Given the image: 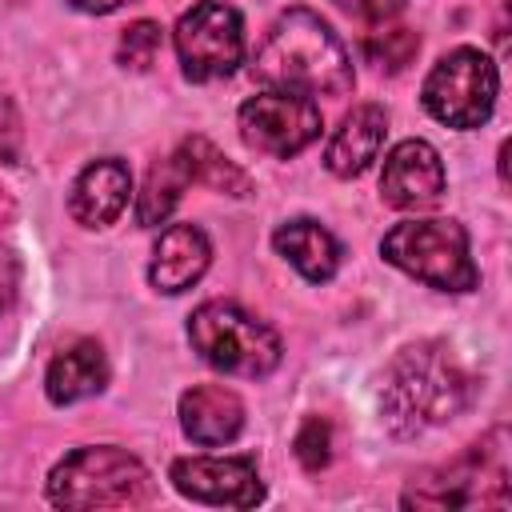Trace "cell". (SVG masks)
I'll return each mask as SVG.
<instances>
[{"label": "cell", "instance_id": "5", "mask_svg": "<svg viewBox=\"0 0 512 512\" xmlns=\"http://www.w3.org/2000/svg\"><path fill=\"white\" fill-rule=\"evenodd\" d=\"M192 348L228 376H268L280 364V336L228 300H208L188 320Z\"/></svg>", "mask_w": 512, "mask_h": 512}, {"label": "cell", "instance_id": "13", "mask_svg": "<svg viewBox=\"0 0 512 512\" xmlns=\"http://www.w3.org/2000/svg\"><path fill=\"white\" fill-rule=\"evenodd\" d=\"M212 260V248H208V236L196 228V224H168L152 248V264H148V280L152 288L176 296L184 288H192L204 268Z\"/></svg>", "mask_w": 512, "mask_h": 512}, {"label": "cell", "instance_id": "6", "mask_svg": "<svg viewBox=\"0 0 512 512\" xmlns=\"http://www.w3.org/2000/svg\"><path fill=\"white\" fill-rule=\"evenodd\" d=\"M504 428H496L484 444L468 448L444 468L424 472L408 484L404 508H472V504H508V448Z\"/></svg>", "mask_w": 512, "mask_h": 512}, {"label": "cell", "instance_id": "23", "mask_svg": "<svg viewBox=\"0 0 512 512\" xmlns=\"http://www.w3.org/2000/svg\"><path fill=\"white\" fill-rule=\"evenodd\" d=\"M348 16H356V20H388V16H396L408 0H336Z\"/></svg>", "mask_w": 512, "mask_h": 512}, {"label": "cell", "instance_id": "18", "mask_svg": "<svg viewBox=\"0 0 512 512\" xmlns=\"http://www.w3.org/2000/svg\"><path fill=\"white\" fill-rule=\"evenodd\" d=\"M188 184H192V176H188V164H184L180 152H172L168 160H160V164L148 172V180H144V192H140V204H136V224H140V228L164 224Z\"/></svg>", "mask_w": 512, "mask_h": 512}, {"label": "cell", "instance_id": "17", "mask_svg": "<svg viewBox=\"0 0 512 512\" xmlns=\"http://www.w3.org/2000/svg\"><path fill=\"white\" fill-rule=\"evenodd\" d=\"M104 380H108V364H104L100 344L96 340H76L72 348L52 356L44 388H48L52 404H76L84 396H96L104 388Z\"/></svg>", "mask_w": 512, "mask_h": 512}, {"label": "cell", "instance_id": "24", "mask_svg": "<svg viewBox=\"0 0 512 512\" xmlns=\"http://www.w3.org/2000/svg\"><path fill=\"white\" fill-rule=\"evenodd\" d=\"M20 144V116L8 96H0V160H12Z\"/></svg>", "mask_w": 512, "mask_h": 512}, {"label": "cell", "instance_id": "19", "mask_svg": "<svg viewBox=\"0 0 512 512\" xmlns=\"http://www.w3.org/2000/svg\"><path fill=\"white\" fill-rule=\"evenodd\" d=\"M180 156H184V164H188L192 184H204V188L228 192V196H248V188H252L248 176H244L216 144H208L204 136L184 140V144H180Z\"/></svg>", "mask_w": 512, "mask_h": 512}, {"label": "cell", "instance_id": "9", "mask_svg": "<svg viewBox=\"0 0 512 512\" xmlns=\"http://www.w3.org/2000/svg\"><path fill=\"white\" fill-rule=\"evenodd\" d=\"M240 136L248 148L288 160L320 136V108L300 92H260L240 104Z\"/></svg>", "mask_w": 512, "mask_h": 512}, {"label": "cell", "instance_id": "8", "mask_svg": "<svg viewBox=\"0 0 512 512\" xmlns=\"http://www.w3.org/2000/svg\"><path fill=\"white\" fill-rule=\"evenodd\" d=\"M176 56L188 80H220L244 56V24L240 12L220 0H200L176 20Z\"/></svg>", "mask_w": 512, "mask_h": 512}, {"label": "cell", "instance_id": "21", "mask_svg": "<svg viewBox=\"0 0 512 512\" xmlns=\"http://www.w3.org/2000/svg\"><path fill=\"white\" fill-rule=\"evenodd\" d=\"M156 56H160V28H156L152 20L128 24L124 36H120L116 60H120L124 68H132V72H148V68L156 64Z\"/></svg>", "mask_w": 512, "mask_h": 512}, {"label": "cell", "instance_id": "3", "mask_svg": "<svg viewBox=\"0 0 512 512\" xmlns=\"http://www.w3.org/2000/svg\"><path fill=\"white\" fill-rule=\"evenodd\" d=\"M48 500L56 508H136L152 500V476L116 444L76 448L52 468Z\"/></svg>", "mask_w": 512, "mask_h": 512}, {"label": "cell", "instance_id": "10", "mask_svg": "<svg viewBox=\"0 0 512 512\" xmlns=\"http://www.w3.org/2000/svg\"><path fill=\"white\" fill-rule=\"evenodd\" d=\"M172 484L176 492L200 504L252 508L264 500V484L256 476L252 456H184L172 464Z\"/></svg>", "mask_w": 512, "mask_h": 512}, {"label": "cell", "instance_id": "16", "mask_svg": "<svg viewBox=\"0 0 512 512\" xmlns=\"http://www.w3.org/2000/svg\"><path fill=\"white\" fill-rule=\"evenodd\" d=\"M272 244H276V252H280L304 280H312V284L332 280L336 268H340V244H336V236H332L328 228H320L316 220H288V224H280L276 236H272Z\"/></svg>", "mask_w": 512, "mask_h": 512}, {"label": "cell", "instance_id": "7", "mask_svg": "<svg viewBox=\"0 0 512 512\" xmlns=\"http://www.w3.org/2000/svg\"><path fill=\"white\" fill-rule=\"evenodd\" d=\"M496 64L480 48H452L424 80V108L448 128H480L496 104Z\"/></svg>", "mask_w": 512, "mask_h": 512}, {"label": "cell", "instance_id": "25", "mask_svg": "<svg viewBox=\"0 0 512 512\" xmlns=\"http://www.w3.org/2000/svg\"><path fill=\"white\" fill-rule=\"evenodd\" d=\"M12 296H16V260L12 252L0 248V312L12 304Z\"/></svg>", "mask_w": 512, "mask_h": 512}, {"label": "cell", "instance_id": "1", "mask_svg": "<svg viewBox=\"0 0 512 512\" xmlns=\"http://www.w3.org/2000/svg\"><path fill=\"white\" fill-rule=\"evenodd\" d=\"M252 76L300 96H344L356 80L340 36L308 8H288L276 16L252 56Z\"/></svg>", "mask_w": 512, "mask_h": 512}, {"label": "cell", "instance_id": "2", "mask_svg": "<svg viewBox=\"0 0 512 512\" xmlns=\"http://www.w3.org/2000/svg\"><path fill=\"white\" fill-rule=\"evenodd\" d=\"M472 400V376L456 360V352L440 340H420L404 348L384 372V424L396 436H416L460 416Z\"/></svg>", "mask_w": 512, "mask_h": 512}, {"label": "cell", "instance_id": "12", "mask_svg": "<svg viewBox=\"0 0 512 512\" xmlns=\"http://www.w3.org/2000/svg\"><path fill=\"white\" fill-rule=\"evenodd\" d=\"M128 192H132V172L124 160L104 156L96 164H88L68 196V212L84 224V228H104L112 224L124 208H128Z\"/></svg>", "mask_w": 512, "mask_h": 512}, {"label": "cell", "instance_id": "26", "mask_svg": "<svg viewBox=\"0 0 512 512\" xmlns=\"http://www.w3.org/2000/svg\"><path fill=\"white\" fill-rule=\"evenodd\" d=\"M72 8H80V12H92V16H104V12H116L124 0H68Z\"/></svg>", "mask_w": 512, "mask_h": 512}, {"label": "cell", "instance_id": "4", "mask_svg": "<svg viewBox=\"0 0 512 512\" xmlns=\"http://www.w3.org/2000/svg\"><path fill=\"white\" fill-rule=\"evenodd\" d=\"M380 252L388 264L440 292H472L480 280L468 256V232L456 220H404L380 240Z\"/></svg>", "mask_w": 512, "mask_h": 512}, {"label": "cell", "instance_id": "15", "mask_svg": "<svg viewBox=\"0 0 512 512\" xmlns=\"http://www.w3.org/2000/svg\"><path fill=\"white\" fill-rule=\"evenodd\" d=\"M384 132H388V112L380 104L352 108L340 120V128L332 132L328 148H324V168L332 176H360L376 160V152L384 144Z\"/></svg>", "mask_w": 512, "mask_h": 512}, {"label": "cell", "instance_id": "22", "mask_svg": "<svg viewBox=\"0 0 512 512\" xmlns=\"http://www.w3.org/2000/svg\"><path fill=\"white\" fill-rule=\"evenodd\" d=\"M332 448V436H328V424L320 420V416H308L304 424H300V432H296V456H300V464L308 468V472H320L324 464H328V452Z\"/></svg>", "mask_w": 512, "mask_h": 512}, {"label": "cell", "instance_id": "14", "mask_svg": "<svg viewBox=\"0 0 512 512\" xmlns=\"http://www.w3.org/2000/svg\"><path fill=\"white\" fill-rule=\"evenodd\" d=\"M180 428L188 432V440L204 448L228 444L244 428V404L224 384H192L180 396Z\"/></svg>", "mask_w": 512, "mask_h": 512}, {"label": "cell", "instance_id": "20", "mask_svg": "<svg viewBox=\"0 0 512 512\" xmlns=\"http://www.w3.org/2000/svg\"><path fill=\"white\" fill-rule=\"evenodd\" d=\"M420 48V36L412 28H376L360 40V52L368 56V64H376L380 72H400Z\"/></svg>", "mask_w": 512, "mask_h": 512}, {"label": "cell", "instance_id": "11", "mask_svg": "<svg viewBox=\"0 0 512 512\" xmlns=\"http://www.w3.org/2000/svg\"><path fill=\"white\" fill-rule=\"evenodd\" d=\"M444 192V164L436 156L432 144L424 140H400L388 156H384V172H380V196L384 204L412 212V208H428L436 204Z\"/></svg>", "mask_w": 512, "mask_h": 512}]
</instances>
